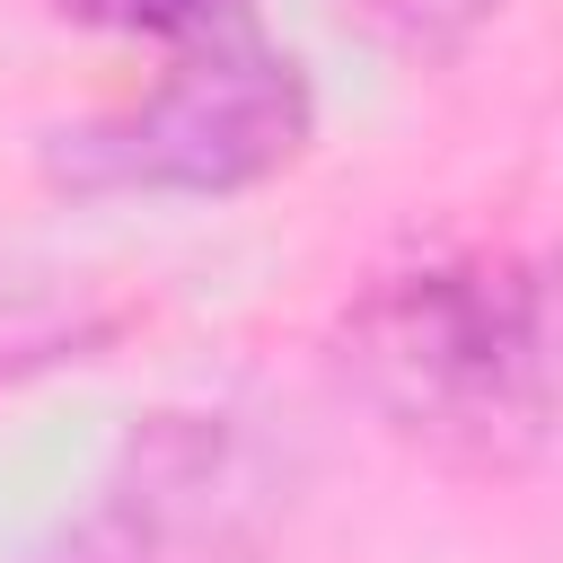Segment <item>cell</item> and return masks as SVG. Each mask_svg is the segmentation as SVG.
I'll return each instance as SVG.
<instances>
[{
  "instance_id": "cell-1",
  "label": "cell",
  "mask_w": 563,
  "mask_h": 563,
  "mask_svg": "<svg viewBox=\"0 0 563 563\" xmlns=\"http://www.w3.org/2000/svg\"><path fill=\"white\" fill-rule=\"evenodd\" d=\"M334 361L405 440L466 466H528L554 431V308L537 264H422L378 282Z\"/></svg>"
},
{
  "instance_id": "cell-2",
  "label": "cell",
  "mask_w": 563,
  "mask_h": 563,
  "mask_svg": "<svg viewBox=\"0 0 563 563\" xmlns=\"http://www.w3.org/2000/svg\"><path fill=\"white\" fill-rule=\"evenodd\" d=\"M290 510V457L229 405H167L132 422L97 501L44 563H246Z\"/></svg>"
},
{
  "instance_id": "cell-3",
  "label": "cell",
  "mask_w": 563,
  "mask_h": 563,
  "mask_svg": "<svg viewBox=\"0 0 563 563\" xmlns=\"http://www.w3.org/2000/svg\"><path fill=\"white\" fill-rule=\"evenodd\" d=\"M308 141V88H299V62L255 35H229V44H194L167 62V79L88 123V132H62L53 150V176L70 185H141V194H229V185H255L273 176L290 150Z\"/></svg>"
},
{
  "instance_id": "cell-4",
  "label": "cell",
  "mask_w": 563,
  "mask_h": 563,
  "mask_svg": "<svg viewBox=\"0 0 563 563\" xmlns=\"http://www.w3.org/2000/svg\"><path fill=\"white\" fill-rule=\"evenodd\" d=\"M62 9L88 18V26H114V35H150L167 53L255 35V0H62Z\"/></svg>"
},
{
  "instance_id": "cell-5",
  "label": "cell",
  "mask_w": 563,
  "mask_h": 563,
  "mask_svg": "<svg viewBox=\"0 0 563 563\" xmlns=\"http://www.w3.org/2000/svg\"><path fill=\"white\" fill-rule=\"evenodd\" d=\"M361 35L396 44V53H449L466 44L484 18H501V0H334Z\"/></svg>"
}]
</instances>
